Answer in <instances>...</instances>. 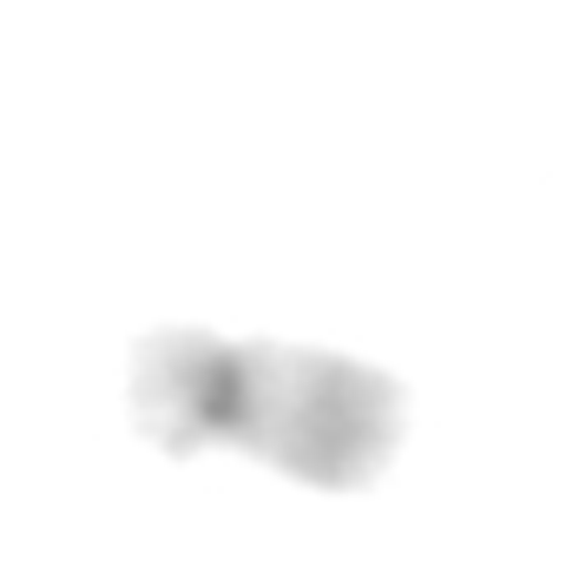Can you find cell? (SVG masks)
I'll return each instance as SVG.
<instances>
[{"label":"cell","mask_w":566,"mask_h":566,"mask_svg":"<svg viewBox=\"0 0 566 566\" xmlns=\"http://www.w3.org/2000/svg\"><path fill=\"white\" fill-rule=\"evenodd\" d=\"M133 422L178 461L231 448L303 488L363 494L402 448L409 396L336 349L158 329L133 349Z\"/></svg>","instance_id":"obj_1"}]
</instances>
